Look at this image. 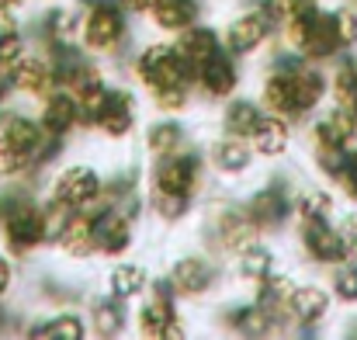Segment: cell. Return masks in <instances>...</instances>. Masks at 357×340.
<instances>
[{
    "mask_svg": "<svg viewBox=\"0 0 357 340\" xmlns=\"http://www.w3.org/2000/svg\"><path fill=\"white\" fill-rule=\"evenodd\" d=\"M84 313H87L94 340H121L132 334V302H125L105 288L84 299Z\"/></svg>",
    "mask_w": 357,
    "mask_h": 340,
    "instance_id": "cell-23",
    "label": "cell"
},
{
    "mask_svg": "<svg viewBox=\"0 0 357 340\" xmlns=\"http://www.w3.org/2000/svg\"><path fill=\"white\" fill-rule=\"evenodd\" d=\"M125 77L139 87V94H149V91L170 87V84H195L191 66L184 63L177 42L167 35H153V38L139 42L125 63Z\"/></svg>",
    "mask_w": 357,
    "mask_h": 340,
    "instance_id": "cell-6",
    "label": "cell"
},
{
    "mask_svg": "<svg viewBox=\"0 0 357 340\" xmlns=\"http://www.w3.org/2000/svg\"><path fill=\"white\" fill-rule=\"evenodd\" d=\"M119 3L132 14V17H135V21H142V17H146V10L153 7V0H119Z\"/></svg>",
    "mask_w": 357,
    "mask_h": 340,
    "instance_id": "cell-44",
    "label": "cell"
},
{
    "mask_svg": "<svg viewBox=\"0 0 357 340\" xmlns=\"http://www.w3.org/2000/svg\"><path fill=\"white\" fill-rule=\"evenodd\" d=\"M295 121H288V118H281V114H264V121L257 125V132L250 135V142H253V149H257V156H260V163H281L288 153H291V146H295Z\"/></svg>",
    "mask_w": 357,
    "mask_h": 340,
    "instance_id": "cell-29",
    "label": "cell"
},
{
    "mask_svg": "<svg viewBox=\"0 0 357 340\" xmlns=\"http://www.w3.org/2000/svg\"><path fill=\"white\" fill-rule=\"evenodd\" d=\"M205 156H208V167H212V177L222 181V184H239L246 181L260 156L253 149L250 139H239V135H226V132H215L208 142H205Z\"/></svg>",
    "mask_w": 357,
    "mask_h": 340,
    "instance_id": "cell-16",
    "label": "cell"
},
{
    "mask_svg": "<svg viewBox=\"0 0 357 340\" xmlns=\"http://www.w3.org/2000/svg\"><path fill=\"white\" fill-rule=\"evenodd\" d=\"M337 212V191L316 181H305L295 188V219H333Z\"/></svg>",
    "mask_w": 357,
    "mask_h": 340,
    "instance_id": "cell-33",
    "label": "cell"
},
{
    "mask_svg": "<svg viewBox=\"0 0 357 340\" xmlns=\"http://www.w3.org/2000/svg\"><path fill=\"white\" fill-rule=\"evenodd\" d=\"M0 181H42L35 156H28L24 149H17L3 135H0Z\"/></svg>",
    "mask_w": 357,
    "mask_h": 340,
    "instance_id": "cell-37",
    "label": "cell"
},
{
    "mask_svg": "<svg viewBox=\"0 0 357 340\" xmlns=\"http://www.w3.org/2000/svg\"><path fill=\"white\" fill-rule=\"evenodd\" d=\"M295 285H298V278H295V274H288L284 267H278V271H274V274H267L260 285H253V288H250V295H253L260 306H267V309H274V313H284V316H288V302H291Z\"/></svg>",
    "mask_w": 357,
    "mask_h": 340,
    "instance_id": "cell-35",
    "label": "cell"
},
{
    "mask_svg": "<svg viewBox=\"0 0 357 340\" xmlns=\"http://www.w3.org/2000/svg\"><path fill=\"white\" fill-rule=\"evenodd\" d=\"M28 21V38L31 45H56V42H80L84 28V10L73 0H45L31 10Z\"/></svg>",
    "mask_w": 357,
    "mask_h": 340,
    "instance_id": "cell-15",
    "label": "cell"
},
{
    "mask_svg": "<svg viewBox=\"0 0 357 340\" xmlns=\"http://www.w3.org/2000/svg\"><path fill=\"white\" fill-rule=\"evenodd\" d=\"M142 101L153 114H191L198 105V94H195V84H170V87H156L142 94Z\"/></svg>",
    "mask_w": 357,
    "mask_h": 340,
    "instance_id": "cell-34",
    "label": "cell"
},
{
    "mask_svg": "<svg viewBox=\"0 0 357 340\" xmlns=\"http://www.w3.org/2000/svg\"><path fill=\"white\" fill-rule=\"evenodd\" d=\"M3 112H7V108H3V105H0V125H3Z\"/></svg>",
    "mask_w": 357,
    "mask_h": 340,
    "instance_id": "cell-45",
    "label": "cell"
},
{
    "mask_svg": "<svg viewBox=\"0 0 357 340\" xmlns=\"http://www.w3.org/2000/svg\"><path fill=\"white\" fill-rule=\"evenodd\" d=\"M105 177L94 160H63L45 177V198L63 205L66 212H91L105 202Z\"/></svg>",
    "mask_w": 357,
    "mask_h": 340,
    "instance_id": "cell-9",
    "label": "cell"
},
{
    "mask_svg": "<svg viewBox=\"0 0 357 340\" xmlns=\"http://www.w3.org/2000/svg\"><path fill=\"white\" fill-rule=\"evenodd\" d=\"M340 236H344V246H347V260H357V212L340 219Z\"/></svg>",
    "mask_w": 357,
    "mask_h": 340,
    "instance_id": "cell-43",
    "label": "cell"
},
{
    "mask_svg": "<svg viewBox=\"0 0 357 340\" xmlns=\"http://www.w3.org/2000/svg\"><path fill=\"white\" fill-rule=\"evenodd\" d=\"M14 38H28V21L21 10H7L0 7V45L14 42Z\"/></svg>",
    "mask_w": 357,
    "mask_h": 340,
    "instance_id": "cell-42",
    "label": "cell"
},
{
    "mask_svg": "<svg viewBox=\"0 0 357 340\" xmlns=\"http://www.w3.org/2000/svg\"><path fill=\"white\" fill-rule=\"evenodd\" d=\"M212 167L205 156V142H191L188 149L174 153V156H160V160H146V184L184 195L202 202L212 188Z\"/></svg>",
    "mask_w": 357,
    "mask_h": 340,
    "instance_id": "cell-7",
    "label": "cell"
},
{
    "mask_svg": "<svg viewBox=\"0 0 357 340\" xmlns=\"http://www.w3.org/2000/svg\"><path fill=\"white\" fill-rule=\"evenodd\" d=\"M246 84V63L236 59L229 49L215 52L208 63H202L195 70V94H198V105L205 108H219L226 105L229 98H236Z\"/></svg>",
    "mask_w": 357,
    "mask_h": 340,
    "instance_id": "cell-14",
    "label": "cell"
},
{
    "mask_svg": "<svg viewBox=\"0 0 357 340\" xmlns=\"http://www.w3.org/2000/svg\"><path fill=\"white\" fill-rule=\"evenodd\" d=\"M174 42H177V49H181L184 63L191 66V73H195L202 63H208L215 52H222V49H226L222 24H215V21H208V17H202L198 24H191L188 31H181Z\"/></svg>",
    "mask_w": 357,
    "mask_h": 340,
    "instance_id": "cell-30",
    "label": "cell"
},
{
    "mask_svg": "<svg viewBox=\"0 0 357 340\" xmlns=\"http://www.w3.org/2000/svg\"><path fill=\"white\" fill-rule=\"evenodd\" d=\"M333 292L330 285H319V281H298L295 292H291V302H288V316H291V334L298 337H312L333 313Z\"/></svg>",
    "mask_w": 357,
    "mask_h": 340,
    "instance_id": "cell-20",
    "label": "cell"
},
{
    "mask_svg": "<svg viewBox=\"0 0 357 340\" xmlns=\"http://www.w3.org/2000/svg\"><path fill=\"white\" fill-rule=\"evenodd\" d=\"M330 17H333V28H337V38H340L344 52H354V45H357V7L354 3H337V7H330Z\"/></svg>",
    "mask_w": 357,
    "mask_h": 340,
    "instance_id": "cell-39",
    "label": "cell"
},
{
    "mask_svg": "<svg viewBox=\"0 0 357 340\" xmlns=\"http://www.w3.org/2000/svg\"><path fill=\"white\" fill-rule=\"evenodd\" d=\"M80 45L105 59L108 66H119L125 73V63L132 49L139 45L135 38V17L121 7L119 0H101L84 10V28H80Z\"/></svg>",
    "mask_w": 357,
    "mask_h": 340,
    "instance_id": "cell-4",
    "label": "cell"
},
{
    "mask_svg": "<svg viewBox=\"0 0 357 340\" xmlns=\"http://www.w3.org/2000/svg\"><path fill=\"white\" fill-rule=\"evenodd\" d=\"M52 253L66 264H91L98 260V236H94V209L70 212L59 232L52 236Z\"/></svg>",
    "mask_w": 357,
    "mask_h": 340,
    "instance_id": "cell-24",
    "label": "cell"
},
{
    "mask_svg": "<svg viewBox=\"0 0 357 340\" xmlns=\"http://www.w3.org/2000/svg\"><path fill=\"white\" fill-rule=\"evenodd\" d=\"M202 17H208V0H153V7L146 10L142 24L153 35L177 38L181 31H188Z\"/></svg>",
    "mask_w": 357,
    "mask_h": 340,
    "instance_id": "cell-25",
    "label": "cell"
},
{
    "mask_svg": "<svg viewBox=\"0 0 357 340\" xmlns=\"http://www.w3.org/2000/svg\"><path fill=\"white\" fill-rule=\"evenodd\" d=\"M198 236H202V246L215 257H222L226 264L236 257L239 250H246L250 243L264 239V232L257 229V223L250 219L246 205H243V195H229L222 188H208V195L202 198L198 205Z\"/></svg>",
    "mask_w": 357,
    "mask_h": 340,
    "instance_id": "cell-3",
    "label": "cell"
},
{
    "mask_svg": "<svg viewBox=\"0 0 357 340\" xmlns=\"http://www.w3.org/2000/svg\"><path fill=\"white\" fill-rule=\"evenodd\" d=\"M295 243L312 267H337L347 260V246L340 236V223L333 219H295Z\"/></svg>",
    "mask_w": 357,
    "mask_h": 340,
    "instance_id": "cell-18",
    "label": "cell"
},
{
    "mask_svg": "<svg viewBox=\"0 0 357 340\" xmlns=\"http://www.w3.org/2000/svg\"><path fill=\"white\" fill-rule=\"evenodd\" d=\"M142 105L146 101H142L139 87L128 77L125 80L115 77L108 94H105V101H101V108L87 121V135H98V139H105L112 146L132 142L139 135V128H142Z\"/></svg>",
    "mask_w": 357,
    "mask_h": 340,
    "instance_id": "cell-10",
    "label": "cell"
},
{
    "mask_svg": "<svg viewBox=\"0 0 357 340\" xmlns=\"http://www.w3.org/2000/svg\"><path fill=\"white\" fill-rule=\"evenodd\" d=\"M195 139L191 125H188V114H153L142 121L139 128V146H142V156L146 160H160V156H174L181 149H188Z\"/></svg>",
    "mask_w": 357,
    "mask_h": 340,
    "instance_id": "cell-19",
    "label": "cell"
},
{
    "mask_svg": "<svg viewBox=\"0 0 357 340\" xmlns=\"http://www.w3.org/2000/svg\"><path fill=\"white\" fill-rule=\"evenodd\" d=\"M35 114L45 125V132L56 135V139L73 142L84 132V105H80V98L70 87H52L45 98H38L35 101Z\"/></svg>",
    "mask_w": 357,
    "mask_h": 340,
    "instance_id": "cell-21",
    "label": "cell"
},
{
    "mask_svg": "<svg viewBox=\"0 0 357 340\" xmlns=\"http://www.w3.org/2000/svg\"><path fill=\"white\" fill-rule=\"evenodd\" d=\"M139 219L128 216L119 205H108L101 202L94 209V236H98V260H119V257H128L139 243Z\"/></svg>",
    "mask_w": 357,
    "mask_h": 340,
    "instance_id": "cell-17",
    "label": "cell"
},
{
    "mask_svg": "<svg viewBox=\"0 0 357 340\" xmlns=\"http://www.w3.org/2000/svg\"><path fill=\"white\" fill-rule=\"evenodd\" d=\"M21 285V260L0 246V299H14Z\"/></svg>",
    "mask_w": 357,
    "mask_h": 340,
    "instance_id": "cell-40",
    "label": "cell"
},
{
    "mask_svg": "<svg viewBox=\"0 0 357 340\" xmlns=\"http://www.w3.org/2000/svg\"><path fill=\"white\" fill-rule=\"evenodd\" d=\"M167 274H153L149 292L132 306V334L142 340H188L191 327Z\"/></svg>",
    "mask_w": 357,
    "mask_h": 340,
    "instance_id": "cell-5",
    "label": "cell"
},
{
    "mask_svg": "<svg viewBox=\"0 0 357 340\" xmlns=\"http://www.w3.org/2000/svg\"><path fill=\"white\" fill-rule=\"evenodd\" d=\"M351 114H354V125H357V105H354V108H351Z\"/></svg>",
    "mask_w": 357,
    "mask_h": 340,
    "instance_id": "cell-46",
    "label": "cell"
},
{
    "mask_svg": "<svg viewBox=\"0 0 357 340\" xmlns=\"http://www.w3.org/2000/svg\"><path fill=\"white\" fill-rule=\"evenodd\" d=\"M330 292L337 302L357 306V260H340L337 267H330Z\"/></svg>",
    "mask_w": 357,
    "mask_h": 340,
    "instance_id": "cell-38",
    "label": "cell"
},
{
    "mask_svg": "<svg viewBox=\"0 0 357 340\" xmlns=\"http://www.w3.org/2000/svg\"><path fill=\"white\" fill-rule=\"evenodd\" d=\"M212 323L219 334H229L239 340H278L291 337V316L274 313L267 306H260L253 295H236L215 306Z\"/></svg>",
    "mask_w": 357,
    "mask_h": 340,
    "instance_id": "cell-11",
    "label": "cell"
},
{
    "mask_svg": "<svg viewBox=\"0 0 357 340\" xmlns=\"http://www.w3.org/2000/svg\"><path fill=\"white\" fill-rule=\"evenodd\" d=\"M198 205L202 202H195V198H184V195H174V191L146 184V219L160 223L163 229H177L184 226L188 219H195Z\"/></svg>",
    "mask_w": 357,
    "mask_h": 340,
    "instance_id": "cell-32",
    "label": "cell"
},
{
    "mask_svg": "<svg viewBox=\"0 0 357 340\" xmlns=\"http://www.w3.org/2000/svg\"><path fill=\"white\" fill-rule=\"evenodd\" d=\"M330 98H333V105H344V108H354L357 105V56L354 52H344V56L333 59Z\"/></svg>",
    "mask_w": 357,
    "mask_h": 340,
    "instance_id": "cell-36",
    "label": "cell"
},
{
    "mask_svg": "<svg viewBox=\"0 0 357 340\" xmlns=\"http://www.w3.org/2000/svg\"><path fill=\"white\" fill-rule=\"evenodd\" d=\"M264 114H267V108L260 105L257 94L239 91L236 98H229L226 105H219V132L250 139V135L257 132V125L264 121Z\"/></svg>",
    "mask_w": 357,
    "mask_h": 340,
    "instance_id": "cell-31",
    "label": "cell"
},
{
    "mask_svg": "<svg viewBox=\"0 0 357 340\" xmlns=\"http://www.w3.org/2000/svg\"><path fill=\"white\" fill-rule=\"evenodd\" d=\"M278 267H281V257H278L274 243L264 236V239L250 243L246 250H239L236 257L229 260V278L250 292L253 285H260V281H264L267 274H274Z\"/></svg>",
    "mask_w": 357,
    "mask_h": 340,
    "instance_id": "cell-27",
    "label": "cell"
},
{
    "mask_svg": "<svg viewBox=\"0 0 357 340\" xmlns=\"http://www.w3.org/2000/svg\"><path fill=\"white\" fill-rule=\"evenodd\" d=\"M105 292H112V295H119L125 302H139L146 292H149V285H153V271L142 264V260H132V257H119V260H108V267H105Z\"/></svg>",
    "mask_w": 357,
    "mask_h": 340,
    "instance_id": "cell-28",
    "label": "cell"
},
{
    "mask_svg": "<svg viewBox=\"0 0 357 340\" xmlns=\"http://www.w3.org/2000/svg\"><path fill=\"white\" fill-rule=\"evenodd\" d=\"M7 80H10L17 101L35 105L38 98H45V94L56 87V70H52L49 52H45L42 45H31V49L7 70Z\"/></svg>",
    "mask_w": 357,
    "mask_h": 340,
    "instance_id": "cell-22",
    "label": "cell"
},
{
    "mask_svg": "<svg viewBox=\"0 0 357 340\" xmlns=\"http://www.w3.org/2000/svg\"><path fill=\"white\" fill-rule=\"evenodd\" d=\"M243 205L267 239H274L295 226V184L284 174L264 177L257 188H250L243 195Z\"/></svg>",
    "mask_w": 357,
    "mask_h": 340,
    "instance_id": "cell-12",
    "label": "cell"
},
{
    "mask_svg": "<svg viewBox=\"0 0 357 340\" xmlns=\"http://www.w3.org/2000/svg\"><path fill=\"white\" fill-rule=\"evenodd\" d=\"M0 246L21 264L52 250L42 181H0Z\"/></svg>",
    "mask_w": 357,
    "mask_h": 340,
    "instance_id": "cell-2",
    "label": "cell"
},
{
    "mask_svg": "<svg viewBox=\"0 0 357 340\" xmlns=\"http://www.w3.org/2000/svg\"><path fill=\"white\" fill-rule=\"evenodd\" d=\"M309 146H333V149H351L357 146V125L351 108L344 105H330L326 112L312 114L309 121Z\"/></svg>",
    "mask_w": 357,
    "mask_h": 340,
    "instance_id": "cell-26",
    "label": "cell"
},
{
    "mask_svg": "<svg viewBox=\"0 0 357 340\" xmlns=\"http://www.w3.org/2000/svg\"><path fill=\"white\" fill-rule=\"evenodd\" d=\"M222 38H226V49L236 59L253 63V59H264L278 45V28L257 3L243 0L236 10L222 21Z\"/></svg>",
    "mask_w": 357,
    "mask_h": 340,
    "instance_id": "cell-13",
    "label": "cell"
},
{
    "mask_svg": "<svg viewBox=\"0 0 357 340\" xmlns=\"http://www.w3.org/2000/svg\"><path fill=\"white\" fill-rule=\"evenodd\" d=\"M35 3H45V0H35Z\"/></svg>",
    "mask_w": 357,
    "mask_h": 340,
    "instance_id": "cell-47",
    "label": "cell"
},
{
    "mask_svg": "<svg viewBox=\"0 0 357 340\" xmlns=\"http://www.w3.org/2000/svg\"><path fill=\"white\" fill-rule=\"evenodd\" d=\"M337 191L351 202V205H357V146H351V153H347V163H344V170L337 174Z\"/></svg>",
    "mask_w": 357,
    "mask_h": 340,
    "instance_id": "cell-41",
    "label": "cell"
},
{
    "mask_svg": "<svg viewBox=\"0 0 357 340\" xmlns=\"http://www.w3.org/2000/svg\"><path fill=\"white\" fill-rule=\"evenodd\" d=\"M174 285V292L181 295V302H205V299H215L226 292V285L233 281L229 278V264L215 253H208L205 246L198 250H184L177 253L167 271H163Z\"/></svg>",
    "mask_w": 357,
    "mask_h": 340,
    "instance_id": "cell-8",
    "label": "cell"
},
{
    "mask_svg": "<svg viewBox=\"0 0 357 340\" xmlns=\"http://www.w3.org/2000/svg\"><path fill=\"white\" fill-rule=\"evenodd\" d=\"M253 94L271 114L305 125L330 98V70L323 63H312V59L284 49V45H274L260 59Z\"/></svg>",
    "mask_w": 357,
    "mask_h": 340,
    "instance_id": "cell-1",
    "label": "cell"
}]
</instances>
